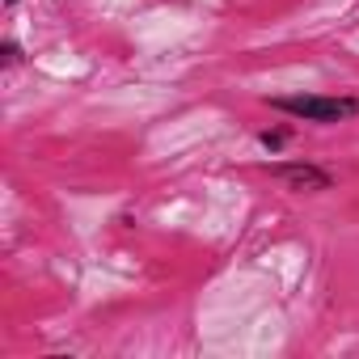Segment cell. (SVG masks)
<instances>
[{
	"instance_id": "1",
	"label": "cell",
	"mask_w": 359,
	"mask_h": 359,
	"mask_svg": "<svg viewBox=\"0 0 359 359\" xmlns=\"http://www.w3.org/2000/svg\"><path fill=\"white\" fill-rule=\"evenodd\" d=\"M271 110H283L304 123H342L359 114V97H321V93H300V97H271Z\"/></svg>"
},
{
	"instance_id": "2",
	"label": "cell",
	"mask_w": 359,
	"mask_h": 359,
	"mask_svg": "<svg viewBox=\"0 0 359 359\" xmlns=\"http://www.w3.org/2000/svg\"><path fill=\"white\" fill-rule=\"evenodd\" d=\"M271 173L296 195H317V191H330L334 187V173L321 169V165H309V161H287V165H271Z\"/></svg>"
},
{
	"instance_id": "3",
	"label": "cell",
	"mask_w": 359,
	"mask_h": 359,
	"mask_svg": "<svg viewBox=\"0 0 359 359\" xmlns=\"http://www.w3.org/2000/svg\"><path fill=\"white\" fill-rule=\"evenodd\" d=\"M287 140H292V131H287V127H275V131H262V135H258V144H262L266 152H279Z\"/></svg>"
},
{
	"instance_id": "4",
	"label": "cell",
	"mask_w": 359,
	"mask_h": 359,
	"mask_svg": "<svg viewBox=\"0 0 359 359\" xmlns=\"http://www.w3.org/2000/svg\"><path fill=\"white\" fill-rule=\"evenodd\" d=\"M0 64H5V68H13V64H22V47H18L13 39H5V43H0Z\"/></svg>"
},
{
	"instance_id": "5",
	"label": "cell",
	"mask_w": 359,
	"mask_h": 359,
	"mask_svg": "<svg viewBox=\"0 0 359 359\" xmlns=\"http://www.w3.org/2000/svg\"><path fill=\"white\" fill-rule=\"evenodd\" d=\"M5 5H18V0H5Z\"/></svg>"
}]
</instances>
